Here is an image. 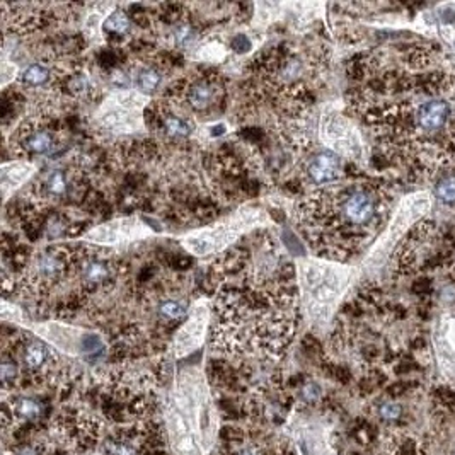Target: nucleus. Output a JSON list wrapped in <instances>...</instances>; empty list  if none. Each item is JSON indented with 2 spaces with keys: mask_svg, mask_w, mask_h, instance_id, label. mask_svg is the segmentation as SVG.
Returning <instances> with one entry per match:
<instances>
[{
  "mask_svg": "<svg viewBox=\"0 0 455 455\" xmlns=\"http://www.w3.org/2000/svg\"><path fill=\"white\" fill-rule=\"evenodd\" d=\"M51 68L47 67V65L40 64H29L27 67H24L19 74V82L24 86V88L29 89H38L43 88L50 82L51 79Z\"/></svg>",
  "mask_w": 455,
  "mask_h": 455,
  "instance_id": "22",
  "label": "nucleus"
},
{
  "mask_svg": "<svg viewBox=\"0 0 455 455\" xmlns=\"http://www.w3.org/2000/svg\"><path fill=\"white\" fill-rule=\"evenodd\" d=\"M210 322V309L205 300L194 302L191 307L190 315L183 322L181 328L176 331L172 338V355L176 359L190 355L196 348L203 345L205 335H207V326Z\"/></svg>",
  "mask_w": 455,
  "mask_h": 455,
  "instance_id": "11",
  "label": "nucleus"
},
{
  "mask_svg": "<svg viewBox=\"0 0 455 455\" xmlns=\"http://www.w3.org/2000/svg\"><path fill=\"white\" fill-rule=\"evenodd\" d=\"M305 179L314 186H329L341 179L343 159L331 151H319L307 159L304 166Z\"/></svg>",
  "mask_w": 455,
  "mask_h": 455,
  "instance_id": "15",
  "label": "nucleus"
},
{
  "mask_svg": "<svg viewBox=\"0 0 455 455\" xmlns=\"http://www.w3.org/2000/svg\"><path fill=\"white\" fill-rule=\"evenodd\" d=\"M435 194L443 203H455V174H447L435 184Z\"/></svg>",
  "mask_w": 455,
  "mask_h": 455,
  "instance_id": "26",
  "label": "nucleus"
},
{
  "mask_svg": "<svg viewBox=\"0 0 455 455\" xmlns=\"http://www.w3.org/2000/svg\"><path fill=\"white\" fill-rule=\"evenodd\" d=\"M17 455H36V452H34V450H31V449H24L23 452H19Z\"/></svg>",
  "mask_w": 455,
  "mask_h": 455,
  "instance_id": "33",
  "label": "nucleus"
},
{
  "mask_svg": "<svg viewBox=\"0 0 455 455\" xmlns=\"http://www.w3.org/2000/svg\"><path fill=\"white\" fill-rule=\"evenodd\" d=\"M265 224L266 215L261 210L246 208V210H239L234 217L227 218V220L190 232V234L179 237V241L191 255L205 258V256L227 251L239 239L244 237L249 232H255L256 229Z\"/></svg>",
  "mask_w": 455,
  "mask_h": 455,
  "instance_id": "4",
  "label": "nucleus"
},
{
  "mask_svg": "<svg viewBox=\"0 0 455 455\" xmlns=\"http://www.w3.org/2000/svg\"><path fill=\"white\" fill-rule=\"evenodd\" d=\"M176 408L200 445L210 449L215 442L217 426L213 423V409L208 398L207 384L198 370H184L179 375Z\"/></svg>",
  "mask_w": 455,
  "mask_h": 455,
  "instance_id": "5",
  "label": "nucleus"
},
{
  "mask_svg": "<svg viewBox=\"0 0 455 455\" xmlns=\"http://www.w3.org/2000/svg\"><path fill=\"white\" fill-rule=\"evenodd\" d=\"M222 455H272L268 454V450L261 445H256V443H246V445H239L235 449H232L231 452H225Z\"/></svg>",
  "mask_w": 455,
  "mask_h": 455,
  "instance_id": "29",
  "label": "nucleus"
},
{
  "mask_svg": "<svg viewBox=\"0 0 455 455\" xmlns=\"http://www.w3.org/2000/svg\"><path fill=\"white\" fill-rule=\"evenodd\" d=\"M113 3H97L96 7H92L91 12L86 16L84 21V33L86 36L91 41H99L104 40L103 36V24L107 19L111 12H113Z\"/></svg>",
  "mask_w": 455,
  "mask_h": 455,
  "instance_id": "21",
  "label": "nucleus"
},
{
  "mask_svg": "<svg viewBox=\"0 0 455 455\" xmlns=\"http://www.w3.org/2000/svg\"><path fill=\"white\" fill-rule=\"evenodd\" d=\"M38 168L33 162H5L0 169V181H2L3 201L9 200L10 193L23 186L24 183L29 181L36 174Z\"/></svg>",
  "mask_w": 455,
  "mask_h": 455,
  "instance_id": "18",
  "label": "nucleus"
},
{
  "mask_svg": "<svg viewBox=\"0 0 455 455\" xmlns=\"http://www.w3.org/2000/svg\"><path fill=\"white\" fill-rule=\"evenodd\" d=\"M151 97L138 91H120L106 97L97 109V127L114 135H131L145 128V109Z\"/></svg>",
  "mask_w": 455,
  "mask_h": 455,
  "instance_id": "7",
  "label": "nucleus"
},
{
  "mask_svg": "<svg viewBox=\"0 0 455 455\" xmlns=\"http://www.w3.org/2000/svg\"><path fill=\"white\" fill-rule=\"evenodd\" d=\"M232 50L239 55H244L251 50V41L246 34H237V36L232 38Z\"/></svg>",
  "mask_w": 455,
  "mask_h": 455,
  "instance_id": "30",
  "label": "nucleus"
},
{
  "mask_svg": "<svg viewBox=\"0 0 455 455\" xmlns=\"http://www.w3.org/2000/svg\"><path fill=\"white\" fill-rule=\"evenodd\" d=\"M161 82H162L161 74H159L155 68L151 67L140 68V70L137 72V75H135L137 91L144 94V96H151V94H154L159 88H161Z\"/></svg>",
  "mask_w": 455,
  "mask_h": 455,
  "instance_id": "25",
  "label": "nucleus"
},
{
  "mask_svg": "<svg viewBox=\"0 0 455 455\" xmlns=\"http://www.w3.org/2000/svg\"><path fill=\"white\" fill-rule=\"evenodd\" d=\"M380 413H382V416H384L385 419H394V418H398L399 413H401V408H399L398 404H392V402H387V404L382 406Z\"/></svg>",
  "mask_w": 455,
  "mask_h": 455,
  "instance_id": "31",
  "label": "nucleus"
},
{
  "mask_svg": "<svg viewBox=\"0 0 455 455\" xmlns=\"http://www.w3.org/2000/svg\"><path fill=\"white\" fill-rule=\"evenodd\" d=\"M319 392H321V391H319L317 385H314V384H309L307 387L304 389V394H305V398H307V399H314V398H317Z\"/></svg>",
  "mask_w": 455,
  "mask_h": 455,
  "instance_id": "32",
  "label": "nucleus"
},
{
  "mask_svg": "<svg viewBox=\"0 0 455 455\" xmlns=\"http://www.w3.org/2000/svg\"><path fill=\"white\" fill-rule=\"evenodd\" d=\"M437 353L443 374L455 378V319L447 321L437 336Z\"/></svg>",
  "mask_w": 455,
  "mask_h": 455,
  "instance_id": "19",
  "label": "nucleus"
},
{
  "mask_svg": "<svg viewBox=\"0 0 455 455\" xmlns=\"http://www.w3.org/2000/svg\"><path fill=\"white\" fill-rule=\"evenodd\" d=\"M131 29V21L125 10H113L103 24V36H127Z\"/></svg>",
  "mask_w": 455,
  "mask_h": 455,
  "instance_id": "24",
  "label": "nucleus"
},
{
  "mask_svg": "<svg viewBox=\"0 0 455 455\" xmlns=\"http://www.w3.org/2000/svg\"><path fill=\"white\" fill-rule=\"evenodd\" d=\"M12 137L16 138L17 148L26 155L51 154L58 142L57 131L38 121H24Z\"/></svg>",
  "mask_w": 455,
  "mask_h": 455,
  "instance_id": "14",
  "label": "nucleus"
},
{
  "mask_svg": "<svg viewBox=\"0 0 455 455\" xmlns=\"http://www.w3.org/2000/svg\"><path fill=\"white\" fill-rule=\"evenodd\" d=\"M152 234V229L145 225L144 222L135 217L116 218V220L106 222L99 227L92 229L82 237V241L94 246H127L135 241L148 237Z\"/></svg>",
  "mask_w": 455,
  "mask_h": 455,
  "instance_id": "10",
  "label": "nucleus"
},
{
  "mask_svg": "<svg viewBox=\"0 0 455 455\" xmlns=\"http://www.w3.org/2000/svg\"><path fill=\"white\" fill-rule=\"evenodd\" d=\"M213 298L215 352L234 356L280 355L294 336L297 268L278 255L274 237L256 231L252 248L234 244L217 259Z\"/></svg>",
  "mask_w": 455,
  "mask_h": 455,
  "instance_id": "1",
  "label": "nucleus"
},
{
  "mask_svg": "<svg viewBox=\"0 0 455 455\" xmlns=\"http://www.w3.org/2000/svg\"><path fill=\"white\" fill-rule=\"evenodd\" d=\"M295 268L305 315L312 324H324L345 295L353 270L326 259H300Z\"/></svg>",
  "mask_w": 455,
  "mask_h": 455,
  "instance_id": "3",
  "label": "nucleus"
},
{
  "mask_svg": "<svg viewBox=\"0 0 455 455\" xmlns=\"http://www.w3.org/2000/svg\"><path fill=\"white\" fill-rule=\"evenodd\" d=\"M218 81L213 79H198L184 89V103L191 111L210 109L218 101Z\"/></svg>",
  "mask_w": 455,
  "mask_h": 455,
  "instance_id": "16",
  "label": "nucleus"
},
{
  "mask_svg": "<svg viewBox=\"0 0 455 455\" xmlns=\"http://www.w3.org/2000/svg\"><path fill=\"white\" fill-rule=\"evenodd\" d=\"M391 198L377 184L335 183L295 205V225L326 261H343L370 244L384 225Z\"/></svg>",
  "mask_w": 455,
  "mask_h": 455,
  "instance_id": "2",
  "label": "nucleus"
},
{
  "mask_svg": "<svg viewBox=\"0 0 455 455\" xmlns=\"http://www.w3.org/2000/svg\"><path fill=\"white\" fill-rule=\"evenodd\" d=\"M196 58L205 62H222L225 58L224 44L218 43V41H210V43L203 44V47L198 50Z\"/></svg>",
  "mask_w": 455,
  "mask_h": 455,
  "instance_id": "28",
  "label": "nucleus"
},
{
  "mask_svg": "<svg viewBox=\"0 0 455 455\" xmlns=\"http://www.w3.org/2000/svg\"><path fill=\"white\" fill-rule=\"evenodd\" d=\"M145 114H151V118H145V123L148 127L157 128L161 133L172 138H186L193 133L194 125L193 120L184 113L183 109H174L172 106L164 103L148 104Z\"/></svg>",
  "mask_w": 455,
  "mask_h": 455,
  "instance_id": "12",
  "label": "nucleus"
},
{
  "mask_svg": "<svg viewBox=\"0 0 455 455\" xmlns=\"http://www.w3.org/2000/svg\"><path fill=\"white\" fill-rule=\"evenodd\" d=\"M190 311V304L186 300H181V298H164L157 305L159 317H162L168 322L186 321Z\"/></svg>",
  "mask_w": 455,
  "mask_h": 455,
  "instance_id": "23",
  "label": "nucleus"
},
{
  "mask_svg": "<svg viewBox=\"0 0 455 455\" xmlns=\"http://www.w3.org/2000/svg\"><path fill=\"white\" fill-rule=\"evenodd\" d=\"M41 196L43 198H60L64 194H67L68 186V174L65 169L57 168V169H50V171L44 172L41 176Z\"/></svg>",
  "mask_w": 455,
  "mask_h": 455,
  "instance_id": "20",
  "label": "nucleus"
},
{
  "mask_svg": "<svg viewBox=\"0 0 455 455\" xmlns=\"http://www.w3.org/2000/svg\"><path fill=\"white\" fill-rule=\"evenodd\" d=\"M307 70V64L300 53H285L273 60V81L280 84L294 86L302 82Z\"/></svg>",
  "mask_w": 455,
  "mask_h": 455,
  "instance_id": "17",
  "label": "nucleus"
},
{
  "mask_svg": "<svg viewBox=\"0 0 455 455\" xmlns=\"http://www.w3.org/2000/svg\"><path fill=\"white\" fill-rule=\"evenodd\" d=\"M12 413H16V415L23 419H33L41 413V406L40 402L34 401V399L23 398L19 399L16 404H12Z\"/></svg>",
  "mask_w": 455,
  "mask_h": 455,
  "instance_id": "27",
  "label": "nucleus"
},
{
  "mask_svg": "<svg viewBox=\"0 0 455 455\" xmlns=\"http://www.w3.org/2000/svg\"><path fill=\"white\" fill-rule=\"evenodd\" d=\"M430 198L425 194H416V196H409L402 201L401 208H399L398 215L392 218L391 225L382 235L380 241L375 244V248L370 251V258H368L367 265H378L385 259L392 248L395 246L398 239L401 237L404 232H408L411 222H415V217H421L423 211L428 208Z\"/></svg>",
  "mask_w": 455,
  "mask_h": 455,
  "instance_id": "9",
  "label": "nucleus"
},
{
  "mask_svg": "<svg viewBox=\"0 0 455 455\" xmlns=\"http://www.w3.org/2000/svg\"><path fill=\"white\" fill-rule=\"evenodd\" d=\"M14 353L19 359V368H26L31 374H41V372H51L57 363V353L50 348L44 341L29 336H21L17 343H14ZM5 355V353H3ZM9 355V353H7ZM12 359V356H10ZM16 359V356H14Z\"/></svg>",
  "mask_w": 455,
  "mask_h": 455,
  "instance_id": "13",
  "label": "nucleus"
},
{
  "mask_svg": "<svg viewBox=\"0 0 455 455\" xmlns=\"http://www.w3.org/2000/svg\"><path fill=\"white\" fill-rule=\"evenodd\" d=\"M319 135L328 151L341 157L359 159L362 155V142L355 127L343 114L336 111H326L319 123Z\"/></svg>",
  "mask_w": 455,
  "mask_h": 455,
  "instance_id": "8",
  "label": "nucleus"
},
{
  "mask_svg": "<svg viewBox=\"0 0 455 455\" xmlns=\"http://www.w3.org/2000/svg\"><path fill=\"white\" fill-rule=\"evenodd\" d=\"M79 248L68 244L48 246L31 258L26 274L23 278V288L33 297L47 295L60 287L75 273Z\"/></svg>",
  "mask_w": 455,
  "mask_h": 455,
  "instance_id": "6",
  "label": "nucleus"
}]
</instances>
